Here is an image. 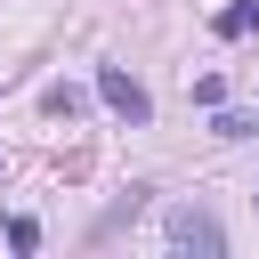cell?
Returning <instances> with one entry per match:
<instances>
[{"label":"cell","mask_w":259,"mask_h":259,"mask_svg":"<svg viewBox=\"0 0 259 259\" xmlns=\"http://www.w3.org/2000/svg\"><path fill=\"white\" fill-rule=\"evenodd\" d=\"M40 105H49V113H65V121H73V113H81V105H89V97H81V89H73V81H57V89H49V97H40Z\"/></svg>","instance_id":"cell-4"},{"label":"cell","mask_w":259,"mask_h":259,"mask_svg":"<svg viewBox=\"0 0 259 259\" xmlns=\"http://www.w3.org/2000/svg\"><path fill=\"white\" fill-rule=\"evenodd\" d=\"M170 243H178V251H202V259H219V251H227L219 219H210V210H194V202H186V210H170Z\"/></svg>","instance_id":"cell-1"},{"label":"cell","mask_w":259,"mask_h":259,"mask_svg":"<svg viewBox=\"0 0 259 259\" xmlns=\"http://www.w3.org/2000/svg\"><path fill=\"white\" fill-rule=\"evenodd\" d=\"M243 32H259V0H235V8H219V40H243Z\"/></svg>","instance_id":"cell-3"},{"label":"cell","mask_w":259,"mask_h":259,"mask_svg":"<svg viewBox=\"0 0 259 259\" xmlns=\"http://www.w3.org/2000/svg\"><path fill=\"white\" fill-rule=\"evenodd\" d=\"M97 97H105V105H113L121 121H146V113H154V97H146V89H138V81L121 73V65H97Z\"/></svg>","instance_id":"cell-2"}]
</instances>
